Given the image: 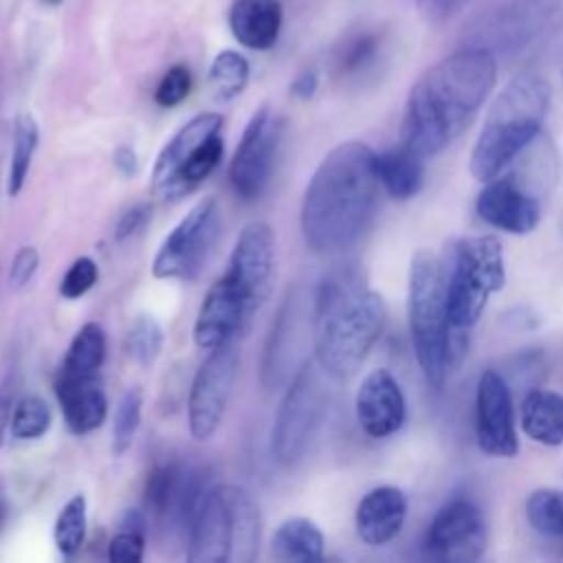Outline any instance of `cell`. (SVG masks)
<instances>
[{
  "label": "cell",
  "mask_w": 563,
  "mask_h": 563,
  "mask_svg": "<svg viewBox=\"0 0 563 563\" xmlns=\"http://www.w3.org/2000/svg\"><path fill=\"white\" fill-rule=\"evenodd\" d=\"M189 90H191V73H189L187 66L176 64L158 81L156 92H154V101L163 108H174L183 99H187Z\"/></svg>",
  "instance_id": "cell-34"
},
{
  "label": "cell",
  "mask_w": 563,
  "mask_h": 563,
  "mask_svg": "<svg viewBox=\"0 0 563 563\" xmlns=\"http://www.w3.org/2000/svg\"><path fill=\"white\" fill-rule=\"evenodd\" d=\"M277 143L279 121L268 106H262L249 119L229 165V183L238 198L255 200L264 191L271 178Z\"/></svg>",
  "instance_id": "cell-13"
},
{
  "label": "cell",
  "mask_w": 563,
  "mask_h": 563,
  "mask_svg": "<svg viewBox=\"0 0 563 563\" xmlns=\"http://www.w3.org/2000/svg\"><path fill=\"white\" fill-rule=\"evenodd\" d=\"M477 216L495 229L523 235L539 224L541 205L517 174L495 176L477 196Z\"/></svg>",
  "instance_id": "cell-17"
},
{
  "label": "cell",
  "mask_w": 563,
  "mask_h": 563,
  "mask_svg": "<svg viewBox=\"0 0 563 563\" xmlns=\"http://www.w3.org/2000/svg\"><path fill=\"white\" fill-rule=\"evenodd\" d=\"M88 506L86 497L81 493L73 495L59 510L53 528V539L62 556L73 559L79 554L84 539H86V526H88Z\"/></svg>",
  "instance_id": "cell-27"
},
{
  "label": "cell",
  "mask_w": 563,
  "mask_h": 563,
  "mask_svg": "<svg viewBox=\"0 0 563 563\" xmlns=\"http://www.w3.org/2000/svg\"><path fill=\"white\" fill-rule=\"evenodd\" d=\"M37 264H40V253H37V249H35V246H22V249L15 253L13 262H11V271H9V282H11V286H13V288L26 286V284L33 279V275H35V271H37Z\"/></svg>",
  "instance_id": "cell-38"
},
{
  "label": "cell",
  "mask_w": 563,
  "mask_h": 563,
  "mask_svg": "<svg viewBox=\"0 0 563 563\" xmlns=\"http://www.w3.org/2000/svg\"><path fill=\"white\" fill-rule=\"evenodd\" d=\"M119 528H125V530H136V532H143L145 534V517L139 512V510H125V515L121 517V526Z\"/></svg>",
  "instance_id": "cell-43"
},
{
  "label": "cell",
  "mask_w": 563,
  "mask_h": 563,
  "mask_svg": "<svg viewBox=\"0 0 563 563\" xmlns=\"http://www.w3.org/2000/svg\"><path fill=\"white\" fill-rule=\"evenodd\" d=\"M473 0H416L420 15L429 24H446L457 18Z\"/></svg>",
  "instance_id": "cell-37"
},
{
  "label": "cell",
  "mask_w": 563,
  "mask_h": 563,
  "mask_svg": "<svg viewBox=\"0 0 563 563\" xmlns=\"http://www.w3.org/2000/svg\"><path fill=\"white\" fill-rule=\"evenodd\" d=\"M209 84L218 99L238 97L249 84V62L235 51H222L209 68Z\"/></svg>",
  "instance_id": "cell-29"
},
{
  "label": "cell",
  "mask_w": 563,
  "mask_h": 563,
  "mask_svg": "<svg viewBox=\"0 0 563 563\" xmlns=\"http://www.w3.org/2000/svg\"><path fill=\"white\" fill-rule=\"evenodd\" d=\"M114 165L117 169L123 174V176H130L136 172V154L134 150L121 145L117 152H114Z\"/></svg>",
  "instance_id": "cell-42"
},
{
  "label": "cell",
  "mask_w": 563,
  "mask_h": 563,
  "mask_svg": "<svg viewBox=\"0 0 563 563\" xmlns=\"http://www.w3.org/2000/svg\"><path fill=\"white\" fill-rule=\"evenodd\" d=\"M37 141H40V130H37L35 119L29 112H22L15 119L11 165H9V178H7V189L11 196H18L22 191V187L26 185L33 154L37 150Z\"/></svg>",
  "instance_id": "cell-26"
},
{
  "label": "cell",
  "mask_w": 563,
  "mask_h": 563,
  "mask_svg": "<svg viewBox=\"0 0 563 563\" xmlns=\"http://www.w3.org/2000/svg\"><path fill=\"white\" fill-rule=\"evenodd\" d=\"M51 420L53 416L46 400L35 394H29L20 398L13 407L11 435L18 440H35L48 431Z\"/></svg>",
  "instance_id": "cell-31"
},
{
  "label": "cell",
  "mask_w": 563,
  "mask_h": 563,
  "mask_svg": "<svg viewBox=\"0 0 563 563\" xmlns=\"http://www.w3.org/2000/svg\"><path fill=\"white\" fill-rule=\"evenodd\" d=\"M4 517H7V504H4L2 497H0V526L4 523Z\"/></svg>",
  "instance_id": "cell-44"
},
{
  "label": "cell",
  "mask_w": 563,
  "mask_h": 563,
  "mask_svg": "<svg viewBox=\"0 0 563 563\" xmlns=\"http://www.w3.org/2000/svg\"><path fill=\"white\" fill-rule=\"evenodd\" d=\"M475 435L477 446L486 455L512 457L519 451L512 413V394L504 376L495 369H486L477 385Z\"/></svg>",
  "instance_id": "cell-15"
},
{
  "label": "cell",
  "mask_w": 563,
  "mask_h": 563,
  "mask_svg": "<svg viewBox=\"0 0 563 563\" xmlns=\"http://www.w3.org/2000/svg\"><path fill=\"white\" fill-rule=\"evenodd\" d=\"M407 517V497L396 486L372 488L356 508V532L367 545L389 543Z\"/></svg>",
  "instance_id": "cell-20"
},
{
  "label": "cell",
  "mask_w": 563,
  "mask_h": 563,
  "mask_svg": "<svg viewBox=\"0 0 563 563\" xmlns=\"http://www.w3.org/2000/svg\"><path fill=\"white\" fill-rule=\"evenodd\" d=\"M141 407H143V394L139 387L128 389L114 411V422H112V453L123 455L139 431L141 424Z\"/></svg>",
  "instance_id": "cell-32"
},
{
  "label": "cell",
  "mask_w": 563,
  "mask_h": 563,
  "mask_svg": "<svg viewBox=\"0 0 563 563\" xmlns=\"http://www.w3.org/2000/svg\"><path fill=\"white\" fill-rule=\"evenodd\" d=\"M409 332L416 361L433 387L444 383L449 361V328H446V297L440 260L420 249L413 253L409 268Z\"/></svg>",
  "instance_id": "cell-7"
},
{
  "label": "cell",
  "mask_w": 563,
  "mask_h": 563,
  "mask_svg": "<svg viewBox=\"0 0 563 563\" xmlns=\"http://www.w3.org/2000/svg\"><path fill=\"white\" fill-rule=\"evenodd\" d=\"M323 374L325 372L317 361L303 363L277 409L271 433V451L284 466L299 462L317 438L328 407Z\"/></svg>",
  "instance_id": "cell-9"
},
{
  "label": "cell",
  "mask_w": 563,
  "mask_h": 563,
  "mask_svg": "<svg viewBox=\"0 0 563 563\" xmlns=\"http://www.w3.org/2000/svg\"><path fill=\"white\" fill-rule=\"evenodd\" d=\"M385 325V303L363 275L341 268L321 279L312 308L314 358L330 378L358 372Z\"/></svg>",
  "instance_id": "cell-3"
},
{
  "label": "cell",
  "mask_w": 563,
  "mask_h": 563,
  "mask_svg": "<svg viewBox=\"0 0 563 563\" xmlns=\"http://www.w3.org/2000/svg\"><path fill=\"white\" fill-rule=\"evenodd\" d=\"M323 534L319 526L306 517H292L279 523L271 541V554L279 561L312 563L323 556Z\"/></svg>",
  "instance_id": "cell-24"
},
{
  "label": "cell",
  "mask_w": 563,
  "mask_h": 563,
  "mask_svg": "<svg viewBox=\"0 0 563 563\" xmlns=\"http://www.w3.org/2000/svg\"><path fill=\"white\" fill-rule=\"evenodd\" d=\"M222 231V209L216 198H202L158 246L152 273L158 279L189 282L209 262Z\"/></svg>",
  "instance_id": "cell-10"
},
{
  "label": "cell",
  "mask_w": 563,
  "mask_h": 563,
  "mask_svg": "<svg viewBox=\"0 0 563 563\" xmlns=\"http://www.w3.org/2000/svg\"><path fill=\"white\" fill-rule=\"evenodd\" d=\"M275 268V233L266 222H249L229 255L220 279L255 314L268 299Z\"/></svg>",
  "instance_id": "cell-12"
},
{
  "label": "cell",
  "mask_w": 563,
  "mask_h": 563,
  "mask_svg": "<svg viewBox=\"0 0 563 563\" xmlns=\"http://www.w3.org/2000/svg\"><path fill=\"white\" fill-rule=\"evenodd\" d=\"M145 550V534L136 530L121 528L108 545V559L112 563H139L143 561Z\"/></svg>",
  "instance_id": "cell-35"
},
{
  "label": "cell",
  "mask_w": 563,
  "mask_h": 563,
  "mask_svg": "<svg viewBox=\"0 0 563 563\" xmlns=\"http://www.w3.org/2000/svg\"><path fill=\"white\" fill-rule=\"evenodd\" d=\"M550 103V86L534 73H521L495 97L477 143L471 174L479 183L499 176L541 132Z\"/></svg>",
  "instance_id": "cell-5"
},
{
  "label": "cell",
  "mask_w": 563,
  "mask_h": 563,
  "mask_svg": "<svg viewBox=\"0 0 563 563\" xmlns=\"http://www.w3.org/2000/svg\"><path fill=\"white\" fill-rule=\"evenodd\" d=\"M378 51V40L374 35H361L356 37L341 57V70L343 73H356L365 68Z\"/></svg>",
  "instance_id": "cell-36"
},
{
  "label": "cell",
  "mask_w": 563,
  "mask_h": 563,
  "mask_svg": "<svg viewBox=\"0 0 563 563\" xmlns=\"http://www.w3.org/2000/svg\"><path fill=\"white\" fill-rule=\"evenodd\" d=\"M198 473L183 468L178 462L156 464L145 482V501L150 512L163 526H176L189 532L194 512L202 499Z\"/></svg>",
  "instance_id": "cell-16"
},
{
  "label": "cell",
  "mask_w": 563,
  "mask_h": 563,
  "mask_svg": "<svg viewBox=\"0 0 563 563\" xmlns=\"http://www.w3.org/2000/svg\"><path fill=\"white\" fill-rule=\"evenodd\" d=\"M521 427L539 444H563V396L550 389H532L521 402Z\"/></svg>",
  "instance_id": "cell-22"
},
{
  "label": "cell",
  "mask_w": 563,
  "mask_h": 563,
  "mask_svg": "<svg viewBox=\"0 0 563 563\" xmlns=\"http://www.w3.org/2000/svg\"><path fill=\"white\" fill-rule=\"evenodd\" d=\"M317 88H319V75L314 73V70H303V73H299L295 79H292V84H290V92L297 97V99H310V97H314V92H317Z\"/></svg>",
  "instance_id": "cell-41"
},
{
  "label": "cell",
  "mask_w": 563,
  "mask_h": 563,
  "mask_svg": "<svg viewBox=\"0 0 563 563\" xmlns=\"http://www.w3.org/2000/svg\"><path fill=\"white\" fill-rule=\"evenodd\" d=\"M150 220V207L147 205H134L130 207L117 222V229H114V235L117 240H128L132 235H136Z\"/></svg>",
  "instance_id": "cell-40"
},
{
  "label": "cell",
  "mask_w": 563,
  "mask_h": 563,
  "mask_svg": "<svg viewBox=\"0 0 563 563\" xmlns=\"http://www.w3.org/2000/svg\"><path fill=\"white\" fill-rule=\"evenodd\" d=\"M376 154L358 141L330 150L301 200V233L317 253L352 246L369 227L378 200Z\"/></svg>",
  "instance_id": "cell-2"
},
{
  "label": "cell",
  "mask_w": 563,
  "mask_h": 563,
  "mask_svg": "<svg viewBox=\"0 0 563 563\" xmlns=\"http://www.w3.org/2000/svg\"><path fill=\"white\" fill-rule=\"evenodd\" d=\"M161 347H163L161 323L150 314L136 317V321L130 325L128 336H125L128 356L134 363H139L141 367H150L156 361Z\"/></svg>",
  "instance_id": "cell-30"
},
{
  "label": "cell",
  "mask_w": 563,
  "mask_h": 563,
  "mask_svg": "<svg viewBox=\"0 0 563 563\" xmlns=\"http://www.w3.org/2000/svg\"><path fill=\"white\" fill-rule=\"evenodd\" d=\"M55 396L59 400L66 427L75 435L99 429L108 416V398L95 376H64L55 380Z\"/></svg>",
  "instance_id": "cell-19"
},
{
  "label": "cell",
  "mask_w": 563,
  "mask_h": 563,
  "mask_svg": "<svg viewBox=\"0 0 563 563\" xmlns=\"http://www.w3.org/2000/svg\"><path fill=\"white\" fill-rule=\"evenodd\" d=\"M99 279V268L95 264V260L90 257H77L68 271L64 273L62 282H59V295L64 299H79L81 295H86Z\"/></svg>",
  "instance_id": "cell-33"
},
{
  "label": "cell",
  "mask_w": 563,
  "mask_h": 563,
  "mask_svg": "<svg viewBox=\"0 0 563 563\" xmlns=\"http://www.w3.org/2000/svg\"><path fill=\"white\" fill-rule=\"evenodd\" d=\"M220 130L222 117L218 112L191 117L158 152L152 169V191L174 202L200 187L222 158Z\"/></svg>",
  "instance_id": "cell-8"
},
{
  "label": "cell",
  "mask_w": 563,
  "mask_h": 563,
  "mask_svg": "<svg viewBox=\"0 0 563 563\" xmlns=\"http://www.w3.org/2000/svg\"><path fill=\"white\" fill-rule=\"evenodd\" d=\"M44 2H46V4H59L62 0H44Z\"/></svg>",
  "instance_id": "cell-45"
},
{
  "label": "cell",
  "mask_w": 563,
  "mask_h": 563,
  "mask_svg": "<svg viewBox=\"0 0 563 563\" xmlns=\"http://www.w3.org/2000/svg\"><path fill=\"white\" fill-rule=\"evenodd\" d=\"M238 374V345L227 341L209 350L200 363L187 400L189 433L198 442H207L222 424L231 389Z\"/></svg>",
  "instance_id": "cell-11"
},
{
  "label": "cell",
  "mask_w": 563,
  "mask_h": 563,
  "mask_svg": "<svg viewBox=\"0 0 563 563\" xmlns=\"http://www.w3.org/2000/svg\"><path fill=\"white\" fill-rule=\"evenodd\" d=\"M528 523L545 537H563V490L539 488L526 501Z\"/></svg>",
  "instance_id": "cell-28"
},
{
  "label": "cell",
  "mask_w": 563,
  "mask_h": 563,
  "mask_svg": "<svg viewBox=\"0 0 563 563\" xmlns=\"http://www.w3.org/2000/svg\"><path fill=\"white\" fill-rule=\"evenodd\" d=\"M407 416L405 396L398 380L387 369H374L365 376L356 394V418L372 438L396 433Z\"/></svg>",
  "instance_id": "cell-18"
},
{
  "label": "cell",
  "mask_w": 563,
  "mask_h": 563,
  "mask_svg": "<svg viewBox=\"0 0 563 563\" xmlns=\"http://www.w3.org/2000/svg\"><path fill=\"white\" fill-rule=\"evenodd\" d=\"M497 77L490 48L464 46L429 66L411 86L400 145L420 158L451 145L475 119Z\"/></svg>",
  "instance_id": "cell-1"
},
{
  "label": "cell",
  "mask_w": 563,
  "mask_h": 563,
  "mask_svg": "<svg viewBox=\"0 0 563 563\" xmlns=\"http://www.w3.org/2000/svg\"><path fill=\"white\" fill-rule=\"evenodd\" d=\"M187 534L189 563H251L260 548V510L244 488L213 486L205 490Z\"/></svg>",
  "instance_id": "cell-6"
},
{
  "label": "cell",
  "mask_w": 563,
  "mask_h": 563,
  "mask_svg": "<svg viewBox=\"0 0 563 563\" xmlns=\"http://www.w3.org/2000/svg\"><path fill=\"white\" fill-rule=\"evenodd\" d=\"M106 361V332L99 323H84L73 336L59 374L64 376H97Z\"/></svg>",
  "instance_id": "cell-25"
},
{
  "label": "cell",
  "mask_w": 563,
  "mask_h": 563,
  "mask_svg": "<svg viewBox=\"0 0 563 563\" xmlns=\"http://www.w3.org/2000/svg\"><path fill=\"white\" fill-rule=\"evenodd\" d=\"M376 172L383 189L394 200L413 198L424 180L422 158L405 145L376 154Z\"/></svg>",
  "instance_id": "cell-23"
},
{
  "label": "cell",
  "mask_w": 563,
  "mask_h": 563,
  "mask_svg": "<svg viewBox=\"0 0 563 563\" xmlns=\"http://www.w3.org/2000/svg\"><path fill=\"white\" fill-rule=\"evenodd\" d=\"M233 37L251 51H268L282 31L279 0H235L229 11Z\"/></svg>",
  "instance_id": "cell-21"
},
{
  "label": "cell",
  "mask_w": 563,
  "mask_h": 563,
  "mask_svg": "<svg viewBox=\"0 0 563 563\" xmlns=\"http://www.w3.org/2000/svg\"><path fill=\"white\" fill-rule=\"evenodd\" d=\"M15 389H18V380H15V372H7L2 383H0V449L7 440V433H11V416H13V407H15Z\"/></svg>",
  "instance_id": "cell-39"
},
{
  "label": "cell",
  "mask_w": 563,
  "mask_h": 563,
  "mask_svg": "<svg viewBox=\"0 0 563 563\" xmlns=\"http://www.w3.org/2000/svg\"><path fill=\"white\" fill-rule=\"evenodd\" d=\"M486 521L471 499H451L444 504L427 532L431 556L451 563L475 561L486 550Z\"/></svg>",
  "instance_id": "cell-14"
},
{
  "label": "cell",
  "mask_w": 563,
  "mask_h": 563,
  "mask_svg": "<svg viewBox=\"0 0 563 563\" xmlns=\"http://www.w3.org/2000/svg\"><path fill=\"white\" fill-rule=\"evenodd\" d=\"M446 297L449 361H460L490 299L506 282L504 251L495 235L457 238L440 260Z\"/></svg>",
  "instance_id": "cell-4"
}]
</instances>
